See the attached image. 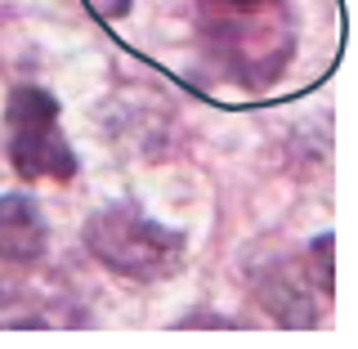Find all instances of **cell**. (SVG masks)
I'll return each mask as SVG.
<instances>
[{"instance_id":"1","label":"cell","mask_w":358,"mask_h":349,"mask_svg":"<svg viewBox=\"0 0 358 349\" xmlns=\"http://www.w3.org/2000/svg\"><path fill=\"white\" fill-rule=\"evenodd\" d=\"M85 246L103 269L134 283H162L184 269L188 246L175 229L148 220L134 206H103L85 224Z\"/></svg>"},{"instance_id":"2","label":"cell","mask_w":358,"mask_h":349,"mask_svg":"<svg viewBox=\"0 0 358 349\" xmlns=\"http://www.w3.org/2000/svg\"><path fill=\"white\" fill-rule=\"evenodd\" d=\"M5 152L22 179H72L76 152L59 126V104L41 85H18L5 108Z\"/></svg>"},{"instance_id":"3","label":"cell","mask_w":358,"mask_h":349,"mask_svg":"<svg viewBox=\"0 0 358 349\" xmlns=\"http://www.w3.org/2000/svg\"><path fill=\"white\" fill-rule=\"evenodd\" d=\"M331 296V238H318L305 260H282L260 273V305L287 327H313Z\"/></svg>"},{"instance_id":"4","label":"cell","mask_w":358,"mask_h":349,"mask_svg":"<svg viewBox=\"0 0 358 349\" xmlns=\"http://www.w3.org/2000/svg\"><path fill=\"white\" fill-rule=\"evenodd\" d=\"M45 255V220L31 197L5 193L0 197V260L31 264Z\"/></svg>"},{"instance_id":"5","label":"cell","mask_w":358,"mask_h":349,"mask_svg":"<svg viewBox=\"0 0 358 349\" xmlns=\"http://www.w3.org/2000/svg\"><path fill=\"white\" fill-rule=\"evenodd\" d=\"M215 5L233 9V14H264V9H278L282 0H215Z\"/></svg>"},{"instance_id":"6","label":"cell","mask_w":358,"mask_h":349,"mask_svg":"<svg viewBox=\"0 0 358 349\" xmlns=\"http://www.w3.org/2000/svg\"><path fill=\"white\" fill-rule=\"evenodd\" d=\"M85 5L94 9L99 18H121V14L130 9V0H85Z\"/></svg>"}]
</instances>
